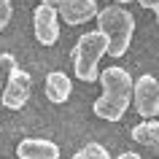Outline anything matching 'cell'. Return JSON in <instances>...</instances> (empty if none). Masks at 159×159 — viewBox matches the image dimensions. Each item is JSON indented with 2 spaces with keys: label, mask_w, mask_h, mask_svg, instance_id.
<instances>
[{
  "label": "cell",
  "mask_w": 159,
  "mask_h": 159,
  "mask_svg": "<svg viewBox=\"0 0 159 159\" xmlns=\"http://www.w3.org/2000/svg\"><path fill=\"white\" fill-rule=\"evenodd\" d=\"M100 84H102V97H97L92 105L94 116L105 119V121H119V119L127 113L129 108V97H132V75L127 73L124 67H108L102 70L100 75Z\"/></svg>",
  "instance_id": "obj_1"
},
{
  "label": "cell",
  "mask_w": 159,
  "mask_h": 159,
  "mask_svg": "<svg viewBox=\"0 0 159 159\" xmlns=\"http://www.w3.org/2000/svg\"><path fill=\"white\" fill-rule=\"evenodd\" d=\"M97 33L105 38L111 57H124L129 43H132V33H135V16L121 6H108V8L97 11Z\"/></svg>",
  "instance_id": "obj_2"
},
{
  "label": "cell",
  "mask_w": 159,
  "mask_h": 159,
  "mask_svg": "<svg viewBox=\"0 0 159 159\" xmlns=\"http://www.w3.org/2000/svg\"><path fill=\"white\" fill-rule=\"evenodd\" d=\"M108 51V43L102 38L97 30L92 33L81 35L73 46V67H75V75L81 78V81H89L92 84L94 78L100 75V57Z\"/></svg>",
  "instance_id": "obj_3"
},
{
  "label": "cell",
  "mask_w": 159,
  "mask_h": 159,
  "mask_svg": "<svg viewBox=\"0 0 159 159\" xmlns=\"http://www.w3.org/2000/svg\"><path fill=\"white\" fill-rule=\"evenodd\" d=\"M132 100H135V111L143 119H157L159 116V78L146 73L138 81H132Z\"/></svg>",
  "instance_id": "obj_4"
},
{
  "label": "cell",
  "mask_w": 159,
  "mask_h": 159,
  "mask_svg": "<svg viewBox=\"0 0 159 159\" xmlns=\"http://www.w3.org/2000/svg\"><path fill=\"white\" fill-rule=\"evenodd\" d=\"M30 94H33V75L16 67V70L11 73L8 84L3 86V105L8 111H19V108L27 105Z\"/></svg>",
  "instance_id": "obj_5"
},
{
  "label": "cell",
  "mask_w": 159,
  "mask_h": 159,
  "mask_svg": "<svg viewBox=\"0 0 159 159\" xmlns=\"http://www.w3.org/2000/svg\"><path fill=\"white\" fill-rule=\"evenodd\" d=\"M33 22H35V38L38 43L43 46H54L59 38V16H57V8L51 6H38L33 14Z\"/></svg>",
  "instance_id": "obj_6"
},
{
  "label": "cell",
  "mask_w": 159,
  "mask_h": 159,
  "mask_svg": "<svg viewBox=\"0 0 159 159\" xmlns=\"http://www.w3.org/2000/svg\"><path fill=\"white\" fill-rule=\"evenodd\" d=\"M97 3L94 0H59L57 3V16L65 19L67 25H84L97 16Z\"/></svg>",
  "instance_id": "obj_7"
},
{
  "label": "cell",
  "mask_w": 159,
  "mask_h": 159,
  "mask_svg": "<svg viewBox=\"0 0 159 159\" xmlns=\"http://www.w3.org/2000/svg\"><path fill=\"white\" fill-rule=\"evenodd\" d=\"M19 159H59V146L46 138H25L16 146Z\"/></svg>",
  "instance_id": "obj_8"
},
{
  "label": "cell",
  "mask_w": 159,
  "mask_h": 159,
  "mask_svg": "<svg viewBox=\"0 0 159 159\" xmlns=\"http://www.w3.org/2000/svg\"><path fill=\"white\" fill-rule=\"evenodd\" d=\"M70 92H73V84H70L67 73H62V70L46 73V97H49V102H54V105L67 102Z\"/></svg>",
  "instance_id": "obj_9"
},
{
  "label": "cell",
  "mask_w": 159,
  "mask_h": 159,
  "mask_svg": "<svg viewBox=\"0 0 159 159\" xmlns=\"http://www.w3.org/2000/svg\"><path fill=\"white\" fill-rule=\"evenodd\" d=\"M132 140L140 146H148L159 154V119H146L132 127Z\"/></svg>",
  "instance_id": "obj_10"
},
{
  "label": "cell",
  "mask_w": 159,
  "mask_h": 159,
  "mask_svg": "<svg viewBox=\"0 0 159 159\" xmlns=\"http://www.w3.org/2000/svg\"><path fill=\"white\" fill-rule=\"evenodd\" d=\"M73 159H111V154L102 148L100 143H86L81 151H75Z\"/></svg>",
  "instance_id": "obj_11"
},
{
  "label": "cell",
  "mask_w": 159,
  "mask_h": 159,
  "mask_svg": "<svg viewBox=\"0 0 159 159\" xmlns=\"http://www.w3.org/2000/svg\"><path fill=\"white\" fill-rule=\"evenodd\" d=\"M14 70H16V57L14 54H0V89L8 84Z\"/></svg>",
  "instance_id": "obj_12"
},
{
  "label": "cell",
  "mask_w": 159,
  "mask_h": 159,
  "mask_svg": "<svg viewBox=\"0 0 159 159\" xmlns=\"http://www.w3.org/2000/svg\"><path fill=\"white\" fill-rule=\"evenodd\" d=\"M11 14H14L11 0H0V33H3V30H6V25L11 22Z\"/></svg>",
  "instance_id": "obj_13"
},
{
  "label": "cell",
  "mask_w": 159,
  "mask_h": 159,
  "mask_svg": "<svg viewBox=\"0 0 159 159\" xmlns=\"http://www.w3.org/2000/svg\"><path fill=\"white\" fill-rule=\"evenodd\" d=\"M138 3H140L143 8H154V11L159 8V0H138Z\"/></svg>",
  "instance_id": "obj_14"
},
{
  "label": "cell",
  "mask_w": 159,
  "mask_h": 159,
  "mask_svg": "<svg viewBox=\"0 0 159 159\" xmlns=\"http://www.w3.org/2000/svg\"><path fill=\"white\" fill-rule=\"evenodd\" d=\"M116 159H143L140 154H132V151H124V154H119Z\"/></svg>",
  "instance_id": "obj_15"
},
{
  "label": "cell",
  "mask_w": 159,
  "mask_h": 159,
  "mask_svg": "<svg viewBox=\"0 0 159 159\" xmlns=\"http://www.w3.org/2000/svg\"><path fill=\"white\" fill-rule=\"evenodd\" d=\"M59 0H41V6H51V8H57Z\"/></svg>",
  "instance_id": "obj_16"
},
{
  "label": "cell",
  "mask_w": 159,
  "mask_h": 159,
  "mask_svg": "<svg viewBox=\"0 0 159 159\" xmlns=\"http://www.w3.org/2000/svg\"><path fill=\"white\" fill-rule=\"evenodd\" d=\"M116 3H129V0H116Z\"/></svg>",
  "instance_id": "obj_17"
},
{
  "label": "cell",
  "mask_w": 159,
  "mask_h": 159,
  "mask_svg": "<svg viewBox=\"0 0 159 159\" xmlns=\"http://www.w3.org/2000/svg\"><path fill=\"white\" fill-rule=\"evenodd\" d=\"M157 16H159V8H157Z\"/></svg>",
  "instance_id": "obj_18"
},
{
  "label": "cell",
  "mask_w": 159,
  "mask_h": 159,
  "mask_svg": "<svg viewBox=\"0 0 159 159\" xmlns=\"http://www.w3.org/2000/svg\"><path fill=\"white\" fill-rule=\"evenodd\" d=\"M157 22H159V16H157Z\"/></svg>",
  "instance_id": "obj_19"
}]
</instances>
